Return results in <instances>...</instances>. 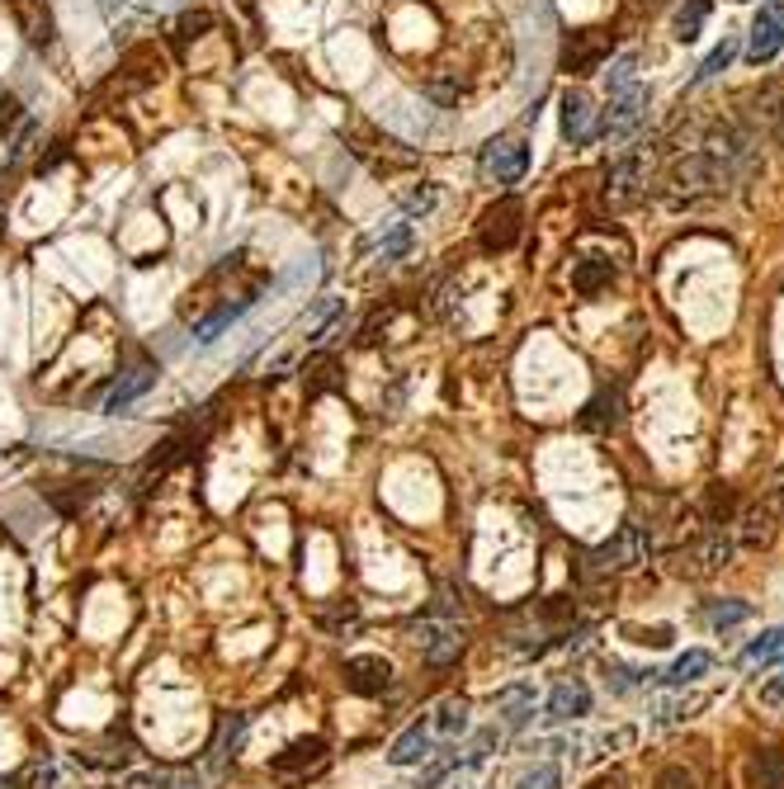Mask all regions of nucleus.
Masks as SVG:
<instances>
[{"label": "nucleus", "instance_id": "26", "mask_svg": "<svg viewBox=\"0 0 784 789\" xmlns=\"http://www.w3.org/2000/svg\"><path fill=\"white\" fill-rule=\"evenodd\" d=\"M746 615H752V605H746V601H719V605H709V624H714V629H733V624H742Z\"/></svg>", "mask_w": 784, "mask_h": 789}, {"label": "nucleus", "instance_id": "18", "mask_svg": "<svg viewBox=\"0 0 784 789\" xmlns=\"http://www.w3.org/2000/svg\"><path fill=\"white\" fill-rule=\"evenodd\" d=\"M152 383H156V374H152V370H133V374H123V378L114 383V393L104 397V412H128L133 402L152 388Z\"/></svg>", "mask_w": 784, "mask_h": 789}, {"label": "nucleus", "instance_id": "8", "mask_svg": "<svg viewBox=\"0 0 784 789\" xmlns=\"http://www.w3.org/2000/svg\"><path fill=\"white\" fill-rule=\"evenodd\" d=\"M643 185H648V162H643V152H633V156H623V162L610 166V180H605V204H610V208L633 204L638 195H643Z\"/></svg>", "mask_w": 784, "mask_h": 789}, {"label": "nucleus", "instance_id": "28", "mask_svg": "<svg viewBox=\"0 0 784 789\" xmlns=\"http://www.w3.org/2000/svg\"><path fill=\"white\" fill-rule=\"evenodd\" d=\"M563 785V770L554 761H544V766H534L529 776H520V789H558Z\"/></svg>", "mask_w": 784, "mask_h": 789}, {"label": "nucleus", "instance_id": "3", "mask_svg": "<svg viewBox=\"0 0 784 789\" xmlns=\"http://www.w3.org/2000/svg\"><path fill=\"white\" fill-rule=\"evenodd\" d=\"M412 643L421 647V657L425 662H435V666H450L458 653H463V624L450 620V615H425L412 624Z\"/></svg>", "mask_w": 784, "mask_h": 789}, {"label": "nucleus", "instance_id": "21", "mask_svg": "<svg viewBox=\"0 0 784 789\" xmlns=\"http://www.w3.org/2000/svg\"><path fill=\"white\" fill-rule=\"evenodd\" d=\"M610 279H615V266L610 260H600V256H586V260L572 266V289L577 293H600Z\"/></svg>", "mask_w": 784, "mask_h": 789}, {"label": "nucleus", "instance_id": "33", "mask_svg": "<svg viewBox=\"0 0 784 789\" xmlns=\"http://www.w3.org/2000/svg\"><path fill=\"white\" fill-rule=\"evenodd\" d=\"M142 6H162V0H142Z\"/></svg>", "mask_w": 784, "mask_h": 789}, {"label": "nucleus", "instance_id": "31", "mask_svg": "<svg viewBox=\"0 0 784 789\" xmlns=\"http://www.w3.org/2000/svg\"><path fill=\"white\" fill-rule=\"evenodd\" d=\"M761 699H765L771 709H784V672L765 681V686H761Z\"/></svg>", "mask_w": 784, "mask_h": 789}, {"label": "nucleus", "instance_id": "5", "mask_svg": "<svg viewBox=\"0 0 784 789\" xmlns=\"http://www.w3.org/2000/svg\"><path fill=\"white\" fill-rule=\"evenodd\" d=\"M784 511V473H775V482L765 487V497L756 506H746V511L737 516V539L746 543V549H761V543L775 539V520Z\"/></svg>", "mask_w": 784, "mask_h": 789}, {"label": "nucleus", "instance_id": "2", "mask_svg": "<svg viewBox=\"0 0 784 789\" xmlns=\"http://www.w3.org/2000/svg\"><path fill=\"white\" fill-rule=\"evenodd\" d=\"M648 549H652V539H648L643 525H619V530L605 539L600 549L586 553V568H591V572H629V568L643 563Z\"/></svg>", "mask_w": 784, "mask_h": 789}, {"label": "nucleus", "instance_id": "4", "mask_svg": "<svg viewBox=\"0 0 784 789\" xmlns=\"http://www.w3.org/2000/svg\"><path fill=\"white\" fill-rule=\"evenodd\" d=\"M327 761H331V747L322 738H298V743H289L283 751L270 757V776L289 780V785H302L308 776H322Z\"/></svg>", "mask_w": 784, "mask_h": 789}, {"label": "nucleus", "instance_id": "20", "mask_svg": "<svg viewBox=\"0 0 784 789\" xmlns=\"http://www.w3.org/2000/svg\"><path fill=\"white\" fill-rule=\"evenodd\" d=\"M496 709H502V718L510 728H525L534 718V686H506L502 695H496Z\"/></svg>", "mask_w": 784, "mask_h": 789}, {"label": "nucleus", "instance_id": "29", "mask_svg": "<svg viewBox=\"0 0 784 789\" xmlns=\"http://www.w3.org/2000/svg\"><path fill=\"white\" fill-rule=\"evenodd\" d=\"M406 247H412V232H406V222H398L392 232L383 237V260H398Z\"/></svg>", "mask_w": 784, "mask_h": 789}, {"label": "nucleus", "instance_id": "6", "mask_svg": "<svg viewBox=\"0 0 784 789\" xmlns=\"http://www.w3.org/2000/svg\"><path fill=\"white\" fill-rule=\"evenodd\" d=\"M733 549L737 543L728 534H704L700 543H690V549L675 553V572L681 577H714L719 568L733 563Z\"/></svg>", "mask_w": 784, "mask_h": 789}, {"label": "nucleus", "instance_id": "30", "mask_svg": "<svg viewBox=\"0 0 784 789\" xmlns=\"http://www.w3.org/2000/svg\"><path fill=\"white\" fill-rule=\"evenodd\" d=\"M652 789H694V776H690L685 766H667L662 776H657V785H652Z\"/></svg>", "mask_w": 784, "mask_h": 789}, {"label": "nucleus", "instance_id": "16", "mask_svg": "<svg viewBox=\"0 0 784 789\" xmlns=\"http://www.w3.org/2000/svg\"><path fill=\"white\" fill-rule=\"evenodd\" d=\"M431 747H435V738L416 724V728H406L402 738L388 747V761H392V766H421V761H431V757H435Z\"/></svg>", "mask_w": 784, "mask_h": 789}, {"label": "nucleus", "instance_id": "10", "mask_svg": "<svg viewBox=\"0 0 784 789\" xmlns=\"http://www.w3.org/2000/svg\"><path fill=\"white\" fill-rule=\"evenodd\" d=\"M643 104H648V91H643V85L610 95V110H605V118H600V133H605V137L633 133V128H638V118H643Z\"/></svg>", "mask_w": 784, "mask_h": 789}, {"label": "nucleus", "instance_id": "11", "mask_svg": "<svg viewBox=\"0 0 784 789\" xmlns=\"http://www.w3.org/2000/svg\"><path fill=\"white\" fill-rule=\"evenodd\" d=\"M483 247L487 251H506L515 247V237H520V204L515 199H502L496 208H487V218H483Z\"/></svg>", "mask_w": 784, "mask_h": 789}, {"label": "nucleus", "instance_id": "12", "mask_svg": "<svg viewBox=\"0 0 784 789\" xmlns=\"http://www.w3.org/2000/svg\"><path fill=\"white\" fill-rule=\"evenodd\" d=\"M345 686L354 691V695H383L388 686H392V666L383 662V657H350L345 662Z\"/></svg>", "mask_w": 784, "mask_h": 789}, {"label": "nucleus", "instance_id": "22", "mask_svg": "<svg viewBox=\"0 0 784 789\" xmlns=\"http://www.w3.org/2000/svg\"><path fill=\"white\" fill-rule=\"evenodd\" d=\"M775 662H784V629H771L756 643H746L742 666H775Z\"/></svg>", "mask_w": 784, "mask_h": 789}, {"label": "nucleus", "instance_id": "32", "mask_svg": "<svg viewBox=\"0 0 784 789\" xmlns=\"http://www.w3.org/2000/svg\"><path fill=\"white\" fill-rule=\"evenodd\" d=\"M435 204V189H421V195H412L406 199V214H425V208Z\"/></svg>", "mask_w": 784, "mask_h": 789}, {"label": "nucleus", "instance_id": "1", "mask_svg": "<svg viewBox=\"0 0 784 789\" xmlns=\"http://www.w3.org/2000/svg\"><path fill=\"white\" fill-rule=\"evenodd\" d=\"M737 175L728 170L723 162H714L709 152H685V156H675V162L667 166L662 175V185H667V195L675 204H690V199H700V195H714V189H728Z\"/></svg>", "mask_w": 784, "mask_h": 789}, {"label": "nucleus", "instance_id": "14", "mask_svg": "<svg viewBox=\"0 0 784 789\" xmlns=\"http://www.w3.org/2000/svg\"><path fill=\"white\" fill-rule=\"evenodd\" d=\"M425 733H431L435 743H454L463 728H468V705L463 699H440V705L431 709V718L421 724Z\"/></svg>", "mask_w": 784, "mask_h": 789}, {"label": "nucleus", "instance_id": "27", "mask_svg": "<svg viewBox=\"0 0 784 789\" xmlns=\"http://www.w3.org/2000/svg\"><path fill=\"white\" fill-rule=\"evenodd\" d=\"M733 58H737V43H733V39H723V43H719V48H714V52H709V58H704V66H700V72H694V81H709V76H719V72H723V66L733 62Z\"/></svg>", "mask_w": 784, "mask_h": 789}, {"label": "nucleus", "instance_id": "25", "mask_svg": "<svg viewBox=\"0 0 784 789\" xmlns=\"http://www.w3.org/2000/svg\"><path fill=\"white\" fill-rule=\"evenodd\" d=\"M605 81H610V95L633 91V85H638V52H623L610 72H605Z\"/></svg>", "mask_w": 784, "mask_h": 789}, {"label": "nucleus", "instance_id": "7", "mask_svg": "<svg viewBox=\"0 0 784 789\" xmlns=\"http://www.w3.org/2000/svg\"><path fill=\"white\" fill-rule=\"evenodd\" d=\"M525 170H529V147L520 143V137H496V143H487V152H483V175L487 180L515 185Z\"/></svg>", "mask_w": 784, "mask_h": 789}, {"label": "nucleus", "instance_id": "19", "mask_svg": "<svg viewBox=\"0 0 784 789\" xmlns=\"http://www.w3.org/2000/svg\"><path fill=\"white\" fill-rule=\"evenodd\" d=\"M752 785L756 789H784V751L780 747H756L752 751Z\"/></svg>", "mask_w": 784, "mask_h": 789}, {"label": "nucleus", "instance_id": "24", "mask_svg": "<svg viewBox=\"0 0 784 789\" xmlns=\"http://www.w3.org/2000/svg\"><path fill=\"white\" fill-rule=\"evenodd\" d=\"M704 20H709V0H690V6L675 14V39L694 43V39H700V29H704Z\"/></svg>", "mask_w": 784, "mask_h": 789}, {"label": "nucleus", "instance_id": "15", "mask_svg": "<svg viewBox=\"0 0 784 789\" xmlns=\"http://www.w3.org/2000/svg\"><path fill=\"white\" fill-rule=\"evenodd\" d=\"M581 714H591V691H586L581 681H563V686L548 695V718H554V724H572Z\"/></svg>", "mask_w": 784, "mask_h": 789}, {"label": "nucleus", "instance_id": "9", "mask_svg": "<svg viewBox=\"0 0 784 789\" xmlns=\"http://www.w3.org/2000/svg\"><path fill=\"white\" fill-rule=\"evenodd\" d=\"M780 48H784V6H780V0H771V6H761V14L752 20L746 58H752V62H771Z\"/></svg>", "mask_w": 784, "mask_h": 789}, {"label": "nucleus", "instance_id": "23", "mask_svg": "<svg viewBox=\"0 0 784 789\" xmlns=\"http://www.w3.org/2000/svg\"><path fill=\"white\" fill-rule=\"evenodd\" d=\"M246 308H251V298H241V303H227V308H218V312H213L208 322H199V326H194V341H199V345H213V341H218V336H223V331H227L231 322L241 318Z\"/></svg>", "mask_w": 784, "mask_h": 789}, {"label": "nucleus", "instance_id": "13", "mask_svg": "<svg viewBox=\"0 0 784 789\" xmlns=\"http://www.w3.org/2000/svg\"><path fill=\"white\" fill-rule=\"evenodd\" d=\"M563 137L567 143H591L596 137V110L586 91H567L563 95Z\"/></svg>", "mask_w": 784, "mask_h": 789}, {"label": "nucleus", "instance_id": "17", "mask_svg": "<svg viewBox=\"0 0 784 789\" xmlns=\"http://www.w3.org/2000/svg\"><path fill=\"white\" fill-rule=\"evenodd\" d=\"M704 672H714V657L694 647V653L675 657V662L667 666V672H648V676H652V681H671V686H690V681H700Z\"/></svg>", "mask_w": 784, "mask_h": 789}]
</instances>
